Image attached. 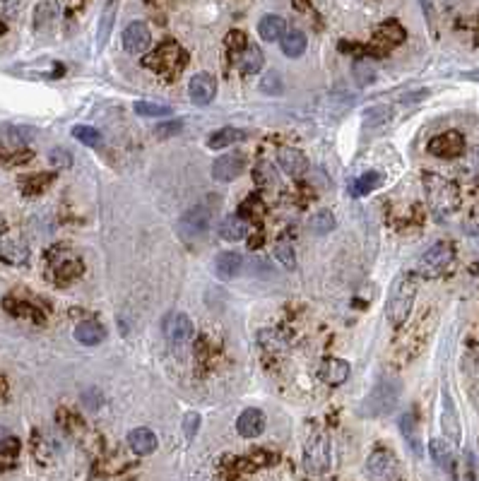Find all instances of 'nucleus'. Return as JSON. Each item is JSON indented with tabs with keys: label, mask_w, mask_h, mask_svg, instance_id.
Segmentation results:
<instances>
[{
	"label": "nucleus",
	"mask_w": 479,
	"mask_h": 481,
	"mask_svg": "<svg viewBox=\"0 0 479 481\" xmlns=\"http://www.w3.org/2000/svg\"><path fill=\"white\" fill-rule=\"evenodd\" d=\"M113 15H116V5L108 3L106 8H104V12H101V20H99V32H96V51H101V48L106 46L108 36H111Z\"/></svg>",
	"instance_id": "nucleus-27"
},
{
	"label": "nucleus",
	"mask_w": 479,
	"mask_h": 481,
	"mask_svg": "<svg viewBox=\"0 0 479 481\" xmlns=\"http://www.w3.org/2000/svg\"><path fill=\"white\" fill-rule=\"evenodd\" d=\"M193 332H196L193 330V320L186 313H169L164 318V334H167V339L171 342L174 349L191 342Z\"/></svg>",
	"instance_id": "nucleus-8"
},
{
	"label": "nucleus",
	"mask_w": 479,
	"mask_h": 481,
	"mask_svg": "<svg viewBox=\"0 0 479 481\" xmlns=\"http://www.w3.org/2000/svg\"><path fill=\"white\" fill-rule=\"evenodd\" d=\"M186 63H188V53L171 39L159 44L145 58V68L154 70L164 80H174V77L186 68Z\"/></svg>",
	"instance_id": "nucleus-2"
},
{
	"label": "nucleus",
	"mask_w": 479,
	"mask_h": 481,
	"mask_svg": "<svg viewBox=\"0 0 479 481\" xmlns=\"http://www.w3.org/2000/svg\"><path fill=\"white\" fill-rule=\"evenodd\" d=\"M441 426H444V434L451 443H460V419L458 412L453 407V400L448 395V390H444V412H441Z\"/></svg>",
	"instance_id": "nucleus-17"
},
{
	"label": "nucleus",
	"mask_w": 479,
	"mask_h": 481,
	"mask_svg": "<svg viewBox=\"0 0 479 481\" xmlns=\"http://www.w3.org/2000/svg\"><path fill=\"white\" fill-rule=\"evenodd\" d=\"M48 162H51V166H56V169H70L72 166L70 152H65V149H60V147L48 152Z\"/></svg>",
	"instance_id": "nucleus-38"
},
{
	"label": "nucleus",
	"mask_w": 479,
	"mask_h": 481,
	"mask_svg": "<svg viewBox=\"0 0 479 481\" xmlns=\"http://www.w3.org/2000/svg\"><path fill=\"white\" fill-rule=\"evenodd\" d=\"M198 429H200V414L198 412H188L184 417V434H186L188 441H193V438H196Z\"/></svg>",
	"instance_id": "nucleus-40"
},
{
	"label": "nucleus",
	"mask_w": 479,
	"mask_h": 481,
	"mask_svg": "<svg viewBox=\"0 0 479 481\" xmlns=\"http://www.w3.org/2000/svg\"><path fill=\"white\" fill-rule=\"evenodd\" d=\"M432 455H434L436 465L444 467V470H451V467H453V455H451V450H448L446 443H444V441H439V438H434V441H432Z\"/></svg>",
	"instance_id": "nucleus-34"
},
{
	"label": "nucleus",
	"mask_w": 479,
	"mask_h": 481,
	"mask_svg": "<svg viewBox=\"0 0 479 481\" xmlns=\"http://www.w3.org/2000/svg\"><path fill=\"white\" fill-rule=\"evenodd\" d=\"M248 234V224L246 219L236 217V215H229L222 219L220 224V236L224 241H241L244 236Z\"/></svg>",
	"instance_id": "nucleus-22"
},
{
	"label": "nucleus",
	"mask_w": 479,
	"mask_h": 481,
	"mask_svg": "<svg viewBox=\"0 0 479 481\" xmlns=\"http://www.w3.org/2000/svg\"><path fill=\"white\" fill-rule=\"evenodd\" d=\"M453 255H456V253H453V246H451V243H446V241L434 243V246L422 255V260H419V272H422V275H427V277L441 275V272H444L446 267L453 263Z\"/></svg>",
	"instance_id": "nucleus-7"
},
{
	"label": "nucleus",
	"mask_w": 479,
	"mask_h": 481,
	"mask_svg": "<svg viewBox=\"0 0 479 481\" xmlns=\"http://www.w3.org/2000/svg\"><path fill=\"white\" fill-rule=\"evenodd\" d=\"M417 296V279L410 272H402L393 279L390 289H388L385 298V318L393 327H402L405 320L410 318L412 306H415Z\"/></svg>",
	"instance_id": "nucleus-1"
},
{
	"label": "nucleus",
	"mask_w": 479,
	"mask_h": 481,
	"mask_svg": "<svg viewBox=\"0 0 479 481\" xmlns=\"http://www.w3.org/2000/svg\"><path fill=\"white\" fill-rule=\"evenodd\" d=\"M260 92L268 94V96H277V94H280L282 92V77H280V72L270 70L268 75L260 80Z\"/></svg>",
	"instance_id": "nucleus-35"
},
{
	"label": "nucleus",
	"mask_w": 479,
	"mask_h": 481,
	"mask_svg": "<svg viewBox=\"0 0 479 481\" xmlns=\"http://www.w3.org/2000/svg\"><path fill=\"white\" fill-rule=\"evenodd\" d=\"M246 137L244 130H239V128H222V130H215L212 135L208 137V147L210 149H224V147H232V145L241 142V140Z\"/></svg>",
	"instance_id": "nucleus-21"
},
{
	"label": "nucleus",
	"mask_w": 479,
	"mask_h": 481,
	"mask_svg": "<svg viewBox=\"0 0 479 481\" xmlns=\"http://www.w3.org/2000/svg\"><path fill=\"white\" fill-rule=\"evenodd\" d=\"M381 183H383V176H381L378 171H366L354 181V186H351V195H356V198H359V195H368Z\"/></svg>",
	"instance_id": "nucleus-28"
},
{
	"label": "nucleus",
	"mask_w": 479,
	"mask_h": 481,
	"mask_svg": "<svg viewBox=\"0 0 479 481\" xmlns=\"http://www.w3.org/2000/svg\"><path fill=\"white\" fill-rule=\"evenodd\" d=\"M135 111L140 115H171V108L162 106V103H152V101H135Z\"/></svg>",
	"instance_id": "nucleus-37"
},
{
	"label": "nucleus",
	"mask_w": 479,
	"mask_h": 481,
	"mask_svg": "<svg viewBox=\"0 0 479 481\" xmlns=\"http://www.w3.org/2000/svg\"><path fill=\"white\" fill-rule=\"evenodd\" d=\"M104 337H106V330L94 320H84V322H80V325L75 327V339H77V342H82V344H87V346H94V344L104 342Z\"/></svg>",
	"instance_id": "nucleus-20"
},
{
	"label": "nucleus",
	"mask_w": 479,
	"mask_h": 481,
	"mask_svg": "<svg viewBox=\"0 0 479 481\" xmlns=\"http://www.w3.org/2000/svg\"><path fill=\"white\" fill-rule=\"evenodd\" d=\"M424 191H427L429 207H432L436 215L444 217L456 212V207L460 203L456 183H451V181L439 174H424Z\"/></svg>",
	"instance_id": "nucleus-4"
},
{
	"label": "nucleus",
	"mask_w": 479,
	"mask_h": 481,
	"mask_svg": "<svg viewBox=\"0 0 479 481\" xmlns=\"http://www.w3.org/2000/svg\"><path fill=\"white\" fill-rule=\"evenodd\" d=\"M72 137L80 140V142L87 145V147H99L101 145L99 130H94V128H89V125H75L72 128Z\"/></svg>",
	"instance_id": "nucleus-33"
},
{
	"label": "nucleus",
	"mask_w": 479,
	"mask_h": 481,
	"mask_svg": "<svg viewBox=\"0 0 479 481\" xmlns=\"http://www.w3.org/2000/svg\"><path fill=\"white\" fill-rule=\"evenodd\" d=\"M263 68V51L258 46H246L239 56V70L246 75H256Z\"/></svg>",
	"instance_id": "nucleus-24"
},
{
	"label": "nucleus",
	"mask_w": 479,
	"mask_h": 481,
	"mask_svg": "<svg viewBox=\"0 0 479 481\" xmlns=\"http://www.w3.org/2000/svg\"><path fill=\"white\" fill-rule=\"evenodd\" d=\"M275 258L277 263H280L284 270H296V255H294V248L289 241H280L275 246Z\"/></svg>",
	"instance_id": "nucleus-31"
},
{
	"label": "nucleus",
	"mask_w": 479,
	"mask_h": 481,
	"mask_svg": "<svg viewBox=\"0 0 479 481\" xmlns=\"http://www.w3.org/2000/svg\"><path fill=\"white\" fill-rule=\"evenodd\" d=\"M463 149H465V137L460 135L458 130H448L444 135H436L432 142H429V152H432L434 157H446V159L460 157Z\"/></svg>",
	"instance_id": "nucleus-12"
},
{
	"label": "nucleus",
	"mask_w": 479,
	"mask_h": 481,
	"mask_svg": "<svg viewBox=\"0 0 479 481\" xmlns=\"http://www.w3.org/2000/svg\"><path fill=\"white\" fill-rule=\"evenodd\" d=\"M463 481H479L477 477V465H475V455L472 453H465V460H463Z\"/></svg>",
	"instance_id": "nucleus-41"
},
{
	"label": "nucleus",
	"mask_w": 479,
	"mask_h": 481,
	"mask_svg": "<svg viewBox=\"0 0 479 481\" xmlns=\"http://www.w3.org/2000/svg\"><path fill=\"white\" fill-rule=\"evenodd\" d=\"M400 400V380H393V378H381L376 383V387L371 392L366 395V400H364V404L359 407V414L361 417H368V419H376V417H385V414H390L395 409Z\"/></svg>",
	"instance_id": "nucleus-3"
},
{
	"label": "nucleus",
	"mask_w": 479,
	"mask_h": 481,
	"mask_svg": "<svg viewBox=\"0 0 479 481\" xmlns=\"http://www.w3.org/2000/svg\"><path fill=\"white\" fill-rule=\"evenodd\" d=\"M354 75H356V82L361 84H371L373 80H376V70H373V65L368 63V60H364V58H359L354 63Z\"/></svg>",
	"instance_id": "nucleus-36"
},
{
	"label": "nucleus",
	"mask_w": 479,
	"mask_h": 481,
	"mask_svg": "<svg viewBox=\"0 0 479 481\" xmlns=\"http://www.w3.org/2000/svg\"><path fill=\"white\" fill-rule=\"evenodd\" d=\"M128 446L135 455H152L157 450V436L150 429H133L128 434Z\"/></svg>",
	"instance_id": "nucleus-19"
},
{
	"label": "nucleus",
	"mask_w": 479,
	"mask_h": 481,
	"mask_svg": "<svg viewBox=\"0 0 479 481\" xmlns=\"http://www.w3.org/2000/svg\"><path fill=\"white\" fill-rule=\"evenodd\" d=\"M152 41L150 36V27L145 22H130L123 32V48L128 53H145Z\"/></svg>",
	"instance_id": "nucleus-13"
},
{
	"label": "nucleus",
	"mask_w": 479,
	"mask_h": 481,
	"mask_svg": "<svg viewBox=\"0 0 479 481\" xmlns=\"http://www.w3.org/2000/svg\"><path fill=\"white\" fill-rule=\"evenodd\" d=\"M318 375L327 385H342L349 378V363L342 361V358H327V361L320 363Z\"/></svg>",
	"instance_id": "nucleus-16"
},
{
	"label": "nucleus",
	"mask_w": 479,
	"mask_h": 481,
	"mask_svg": "<svg viewBox=\"0 0 479 481\" xmlns=\"http://www.w3.org/2000/svg\"><path fill=\"white\" fill-rule=\"evenodd\" d=\"M304 465L311 474H325L330 467V441L325 434H313L304 448Z\"/></svg>",
	"instance_id": "nucleus-5"
},
{
	"label": "nucleus",
	"mask_w": 479,
	"mask_h": 481,
	"mask_svg": "<svg viewBox=\"0 0 479 481\" xmlns=\"http://www.w3.org/2000/svg\"><path fill=\"white\" fill-rule=\"evenodd\" d=\"M400 431H402L405 441L410 443V448L415 450L417 455H422V443H419V434H417V421H415V414L407 412L400 417Z\"/></svg>",
	"instance_id": "nucleus-26"
},
{
	"label": "nucleus",
	"mask_w": 479,
	"mask_h": 481,
	"mask_svg": "<svg viewBox=\"0 0 479 481\" xmlns=\"http://www.w3.org/2000/svg\"><path fill=\"white\" fill-rule=\"evenodd\" d=\"M184 130V123L181 120H167V123H162V125H157V135L159 137H174L176 132H181Z\"/></svg>",
	"instance_id": "nucleus-42"
},
{
	"label": "nucleus",
	"mask_w": 479,
	"mask_h": 481,
	"mask_svg": "<svg viewBox=\"0 0 479 481\" xmlns=\"http://www.w3.org/2000/svg\"><path fill=\"white\" fill-rule=\"evenodd\" d=\"M0 231H3V219H0Z\"/></svg>",
	"instance_id": "nucleus-44"
},
{
	"label": "nucleus",
	"mask_w": 479,
	"mask_h": 481,
	"mask_svg": "<svg viewBox=\"0 0 479 481\" xmlns=\"http://www.w3.org/2000/svg\"><path fill=\"white\" fill-rule=\"evenodd\" d=\"M284 29H287V24H284L282 17H277V15H265L263 20L258 22V34L263 36L265 41L282 39Z\"/></svg>",
	"instance_id": "nucleus-23"
},
{
	"label": "nucleus",
	"mask_w": 479,
	"mask_h": 481,
	"mask_svg": "<svg viewBox=\"0 0 479 481\" xmlns=\"http://www.w3.org/2000/svg\"><path fill=\"white\" fill-rule=\"evenodd\" d=\"M376 36H381V41H388V44H402L405 41V29L400 27L398 22H385V24H381L378 27V34Z\"/></svg>",
	"instance_id": "nucleus-32"
},
{
	"label": "nucleus",
	"mask_w": 479,
	"mask_h": 481,
	"mask_svg": "<svg viewBox=\"0 0 479 481\" xmlns=\"http://www.w3.org/2000/svg\"><path fill=\"white\" fill-rule=\"evenodd\" d=\"M210 229V210L208 207H193L176 224V231L184 241H196L205 236Z\"/></svg>",
	"instance_id": "nucleus-6"
},
{
	"label": "nucleus",
	"mask_w": 479,
	"mask_h": 481,
	"mask_svg": "<svg viewBox=\"0 0 479 481\" xmlns=\"http://www.w3.org/2000/svg\"><path fill=\"white\" fill-rule=\"evenodd\" d=\"M308 229L316 231V234H330V231L335 229V217H332V212L320 210L308 219Z\"/></svg>",
	"instance_id": "nucleus-30"
},
{
	"label": "nucleus",
	"mask_w": 479,
	"mask_h": 481,
	"mask_svg": "<svg viewBox=\"0 0 479 481\" xmlns=\"http://www.w3.org/2000/svg\"><path fill=\"white\" fill-rule=\"evenodd\" d=\"M0 258L10 265H24L29 258V251H27V246L20 241H5L3 248H0Z\"/></svg>",
	"instance_id": "nucleus-25"
},
{
	"label": "nucleus",
	"mask_w": 479,
	"mask_h": 481,
	"mask_svg": "<svg viewBox=\"0 0 479 481\" xmlns=\"http://www.w3.org/2000/svg\"><path fill=\"white\" fill-rule=\"evenodd\" d=\"M364 115H366V118H364V123H366V125L385 123V120L390 118V108H388V106H376V108H368Z\"/></svg>",
	"instance_id": "nucleus-39"
},
{
	"label": "nucleus",
	"mask_w": 479,
	"mask_h": 481,
	"mask_svg": "<svg viewBox=\"0 0 479 481\" xmlns=\"http://www.w3.org/2000/svg\"><path fill=\"white\" fill-rule=\"evenodd\" d=\"M277 164H280V169L284 174L294 176V179H299V176H304L308 171V157L304 154V152H299L294 147L280 149V154H277Z\"/></svg>",
	"instance_id": "nucleus-14"
},
{
	"label": "nucleus",
	"mask_w": 479,
	"mask_h": 481,
	"mask_svg": "<svg viewBox=\"0 0 479 481\" xmlns=\"http://www.w3.org/2000/svg\"><path fill=\"white\" fill-rule=\"evenodd\" d=\"M246 169V157L241 152H232V154L220 157L215 164H212V179L220 181V183H229V181H236Z\"/></svg>",
	"instance_id": "nucleus-10"
},
{
	"label": "nucleus",
	"mask_w": 479,
	"mask_h": 481,
	"mask_svg": "<svg viewBox=\"0 0 479 481\" xmlns=\"http://www.w3.org/2000/svg\"><path fill=\"white\" fill-rule=\"evenodd\" d=\"M282 51L287 53L289 58L301 56V53L306 51V34L304 32H289V34H284Z\"/></svg>",
	"instance_id": "nucleus-29"
},
{
	"label": "nucleus",
	"mask_w": 479,
	"mask_h": 481,
	"mask_svg": "<svg viewBox=\"0 0 479 481\" xmlns=\"http://www.w3.org/2000/svg\"><path fill=\"white\" fill-rule=\"evenodd\" d=\"M246 46V34H241V32H232V34H229V46Z\"/></svg>",
	"instance_id": "nucleus-43"
},
{
	"label": "nucleus",
	"mask_w": 479,
	"mask_h": 481,
	"mask_svg": "<svg viewBox=\"0 0 479 481\" xmlns=\"http://www.w3.org/2000/svg\"><path fill=\"white\" fill-rule=\"evenodd\" d=\"M265 429V414L260 409H244L236 419V431L244 438H258Z\"/></svg>",
	"instance_id": "nucleus-15"
},
{
	"label": "nucleus",
	"mask_w": 479,
	"mask_h": 481,
	"mask_svg": "<svg viewBox=\"0 0 479 481\" xmlns=\"http://www.w3.org/2000/svg\"><path fill=\"white\" fill-rule=\"evenodd\" d=\"M188 94H191V101L196 106H208L212 103L217 94V82L210 72H198L196 77H191V84H188Z\"/></svg>",
	"instance_id": "nucleus-11"
},
{
	"label": "nucleus",
	"mask_w": 479,
	"mask_h": 481,
	"mask_svg": "<svg viewBox=\"0 0 479 481\" xmlns=\"http://www.w3.org/2000/svg\"><path fill=\"white\" fill-rule=\"evenodd\" d=\"M244 267V258L234 251H224L215 258V275L220 279H234Z\"/></svg>",
	"instance_id": "nucleus-18"
},
{
	"label": "nucleus",
	"mask_w": 479,
	"mask_h": 481,
	"mask_svg": "<svg viewBox=\"0 0 479 481\" xmlns=\"http://www.w3.org/2000/svg\"><path fill=\"white\" fill-rule=\"evenodd\" d=\"M366 474L373 481H395L398 477V460L390 450H376L366 462Z\"/></svg>",
	"instance_id": "nucleus-9"
}]
</instances>
